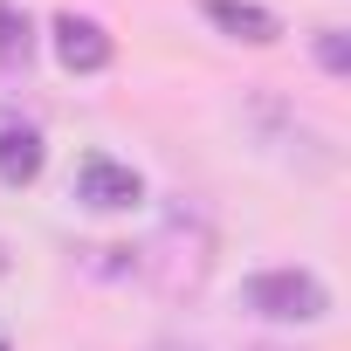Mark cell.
<instances>
[{
  "label": "cell",
  "instance_id": "1",
  "mask_svg": "<svg viewBox=\"0 0 351 351\" xmlns=\"http://www.w3.org/2000/svg\"><path fill=\"white\" fill-rule=\"evenodd\" d=\"M138 269L158 282V296H200V282H207V269H214V228H207V214H193V207H172L165 221H158V234L138 248Z\"/></svg>",
  "mask_w": 351,
  "mask_h": 351
},
{
  "label": "cell",
  "instance_id": "2",
  "mask_svg": "<svg viewBox=\"0 0 351 351\" xmlns=\"http://www.w3.org/2000/svg\"><path fill=\"white\" fill-rule=\"evenodd\" d=\"M248 310L255 317H269V324H317L324 310H330V289L310 276V269H262V276H248Z\"/></svg>",
  "mask_w": 351,
  "mask_h": 351
},
{
  "label": "cell",
  "instance_id": "3",
  "mask_svg": "<svg viewBox=\"0 0 351 351\" xmlns=\"http://www.w3.org/2000/svg\"><path fill=\"white\" fill-rule=\"evenodd\" d=\"M49 35H56V62H62L69 76H97V69H110V56H117L110 35H104L90 14H56Z\"/></svg>",
  "mask_w": 351,
  "mask_h": 351
},
{
  "label": "cell",
  "instance_id": "4",
  "mask_svg": "<svg viewBox=\"0 0 351 351\" xmlns=\"http://www.w3.org/2000/svg\"><path fill=\"white\" fill-rule=\"evenodd\" d=\"M76 200L97 207V214H117V207H138V200H145V180H138L131 165H117V158H83Z\"/></svg>",
  "mask_w": 351,
  "mask_h": 351
},
{
  "label": "cell",
  "instance_id": "5",
  "mask_svg": "<svg viewBox=\"0 0 351 351\" xmlns=\"http://www.w3.org/2000/svg\"><path fill=\"white\" fill-rule=\"evenodd\" d=\"M207 21H214L221 35L248 42V49H269V42L282 35V21H276L269 8H255V0H207Z\"/></svg>",
  "mask_w": 351,
  "mask_h": 351
},
{
  "label": "cell",
  "instance_id": "6",
  "mask_svg": "<svg viewBox=\"0 0 351 351\" xmlns=\"http://www.w3.org/2000/svg\"><path fill=\"white\" fill-rule=\"evenodd\" d=\"M42 158H49L42 131L35 124H8V131H0V186H35Z\"/></svg>",
  "mask_w": 351,
  "mask_h": 351
},
{
  "label": "cell",
  "instance_id": "7",
  "mask_svg": "<svg viewBox=\"0 0 351 351\" xmlns=\"http://www.w3.org/2000/svg\"><path fill=\"white\" fill-rule=\"evenodd\" d=\"M28 49H35L28 14L14 8V0H0V62H28Z\"/></svg>",
  "mask_w": 351,
  "mask_h": 351
},
{
  "label": "cell",
  "instance_id": "8",
  "mask_svg": "<svg viewBox=\"0 0 351 351\" xmlns=\"http://www.w3.org/2000/svg\"><path fill=\"white\" fill-rule=\"evenodd\" d=\"M317 62H324L330 76H344V69H351V49H344V28H317Z\"/></svg>",
  "mask_w": 351,
  "mask_h": 351
},
{
  "label": "cell",
  "instance_id": "9",
  "mask_svg": "<svg viewBox=\"0 0 351 351\" xmlns=\"http://www.w3.org/2000/svg\"><path fill=\"white\" fill-rule=\"evenodd\" d=\"M0 276H8V248H0Z\"/></svg>",
  "mask_w": 351,
  "mask_h": 351
},
{
  "label": "cell",
  "instance_id": "10",
  "mask_svg": "<svg viewBox=\"0 0 351 351\" xmlns=\"http://www.w3.org/2000/svg\"><path fill=\"white\" fill-rule=\"evenodd\" d=\"M262 351H269V344H262Z\"/></svg>",
  "mask_w": 351,
  "mask_h": 351
}]
</instances>
